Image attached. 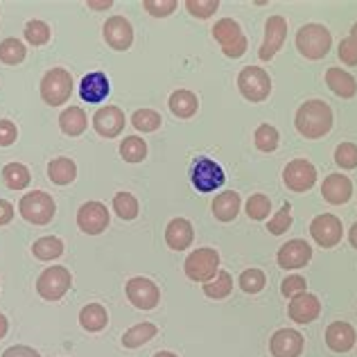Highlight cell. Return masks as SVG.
<instances>
[{
	"label": "cell",
	"instance_id": "obj_27",
	"mask_svg": "<svg viewBox=\"0 0 357 357\" xmlns=\"http://www.w3.org/2000/svg\"><path fill=\"white\" fill-rule=\"evenodd\" d=\"M109 324V312L102 303H89L82 307L79 312V326L86 333H100L105 331Z\"/></svg>",
	"mask_w": 357,
	"mask_h": 357
},
{
	"label": "cell",
	"instance_id": "obj_16",
	"mask_svg": "<svg viewBox=\"0 0 357 357\" xmlns=\"http://www.w3.org/2000/svg\"><path fill=\"white\" fill-rule=\"evenodd\" d=\"M312 260V247L305 240H289L276 253V262L280 269H301Z\"/></svg>",
	"mask_w": 357,
	"mask_h": 357
},
{
	"label": "cell",
	"instance_id": "obj_10",
	"mask_svg": "<svg viewBox=\"0 0 357 357\" xmlns=\"http://www.w3.org/2000/svg\"><path fill=\"white\" fill-rule=\"evenodd\" d=\"M125 292H127V298L131 301V305L138 310H154L161 303V289H158L154 280H149L145 276H136L127 280Z\"/></svg>",
	"mask_w": 357,
	"mask_h": 357
},
{
	"label": "cell",
	"instance_id": "obj_22",
	"mask_svg": "<svg viewBox=\"0 0 357 357\" xmlns=\"http://www.w3.org/2000/svg\"><path fill=\"white\" fill-rule=\"evenodd\" d=\"M321 195L328 204L333 206H342L351 199L353 195V181L346 174H328L324 178L321 185Z\"/></svg>",
	"mask_w": 357,
	"mask_h": 357
},
{
	"label": "cell",
	"instance_id": "obj_21",
	"mask_svg": "<svg viewBox=\"0 0 357 357\" xmlns=\"http://www.w3.org/2000/svg\"><path fill=\"white\" fill-rule=\"evenodd\" d=\"M357 342V333L349 321H335L326 331V346L333 353H349Z\"/></svg>",
	"mask_w": 357,
	"mask_h": 357
},
{
	"label": "cell",
	"instance_id": "obj_25",
	"mask_svg": "<svg viewBox=\"0 0 357 357\" xmlns=\"http://www.w3.org/2000/svg\"><path fill=\"white\" fill-rule=\"evenodd\" d=\"M240 206H242L240 195L233 192V190H227V192H220L218 197H215L211 208H213L215 220L229 224L240 215Z\"/></svg>",
	"mask_w": 357,
	"mask_h": 357
},
{
	"label": "cell",
	"instance_id": "obj_42",
	"mask_svg": "<svg viewBox=\"0 0 357 357\" xmlns=\"http://www.w3.org/2000/svg\"><path fill=\"white\" fill-rule=\"evenodd\" d=\"M289 227H292V206L283 204L280 206V211H276L274 218L269 220L267 229H269L271 236H283V233L289 231Z\"/></svg>",
	"mask_w": 357,
	"mask_h": 357
},
{
	"label": "cell",
	"instance_id": "obj_9",
	"mask_svg": "<svg viewBox=\"0 0 357 357\" xmlns=\"http://www.w3.org/2000/svg\"><path fill=\"white\" fill-rule=\"evenodd\" d=\"M310 236H312V240L324 249L337 247V244L342 242V236H344L342 220L333 213L317 215V218L310 222Z\"/></svg>",
	"mask_w": 357,
	"mask_h": 357
},
{
	"label": "cell",
	"instance_id": "obj_39",
	"mask_svg": "<svg viewBox=\"0 0 357 357\" xmlns=\"http://www.w3.org/2000/svg\"><path fill=\"white\" fill-rule=\"evenodd\" d=\"M114 211L120 220H136L138 218V199L131 192H118L114 197Z\"/></svg>",
	"mask_w": 357,
	"mask_h": 357
},
{
	"label": "cell",
	"instance_id": "obj_6",
	"mask_svg": "<svg viewBox=\"0 0 357 357\" xmlns=\"http://www.w3.org/2000/svg\"><path fill=\"white\" fill-rule=\"evenodd\" d=\"M73 96V75L66 68H50L41 79V98L45 105L61 107Z\"/></svg>",
	"mask_w": 357,
	"mask_h": 357
},
{
	"label": "cell",
	"instance_id": "obj_4",
	"mask_svg": "<svg viewBox=\"0 0 357 357\" xmlns=\"http://www.w3.org/2000/svg\"><path fill=\"white\" fill-rule=\"evenodd\" d=\"M213 39L220 43L222 52L229 59H240L249 48V39L242 34V27L233 18H220L213 27Z\"/></svg>",
	"mask_w": 357,
	"mask_h": 357
},
{
	"label": "cell",
	"instance_id": "obj_28",
	"mask_svg": "<svg viewBox=\"0 0 357 357\" xmlns=\"http://www.w3.org/2000/svg\"><path fill=\"white\" fill-rule=\"evenodd\" d=\"M59 127L66 136H82L84 131H86L89 127V118L86 114H84V109L82 107H68V109H63L61 111V116H59Z\"/></svg>",
	"mask_w": 357,
	"mask_h": 357
},
{
	"label": "cell",
	"instance_id": "obj_43",
	"mask_svg": "<svg viewBox=\"0 0 357 357\" xmlns=\"http://www.w3.org/2000/svg\"><path fill=\"white\" fill-rule=\"evenodd\" d=\"M335 163L342 170H355L357 167V145L355 143H342L335 149Z\"/></svg>",
	"mask_w": 357,
	"mask_h": 357
},
{
	"label": "cell",
	"instance_id": "obj_33",
	"mask_svg": "<svg viewBox=\"0 0 357 357\" xmlns=\"http://www.w3.org/2000/svg\"><path fill=\"white\" fill-rule=\"evenodd\" d=\"M231 292H233V276L229 274V271H218V276H215L213 280L204 283V294L213 301L227 298V296H231Z\"/></svg>",
	"mask_w": 357,
	"mask_h": 357
},
{
	"label": "cell",
	"instance_id": "obj_19",
	"mask_svg": "<svg viewBox=\"0 0 357 357\" xmlns=\"http://www.w3.org/2000/svg\"><path fill=\"white\" fill-rule=\"evenodd\" d=\"M111 93V82L105 73L100 70H93L89 75H84L82 82H79V98L89 105H100L105 102Z\"/></svg>",
	"mask_w": 357,
	"mask_h": 357
},
{
	"label": "cell",
	"instance_id": "obj_44",
	"mask_svg": "<svg viewBox=\"0 0 357 357\" xmlns=\"http://www.w3.org/2000/svg\"><path fill=\"white\" fill-rule=\"evenodd\" d=\"M185 9L195 18H211L220 9V0H185Z\"/></svg>",
	"mask_w": 357,
	"mask_h": 357
},
{
	"label": "cell",
	"instance_id": "obj_11",
	"mask_svg": "<svg viewBox=\"0 0 357 357\" xmlns=\"http://www.w3.org/2000/svg\"><path fill=\"white\" fill-rule=\"evenodd\" d=\"M283 181L287 190L292 192H307L317 183V167L307 158H294L283 170Z\"/></svg>",
	"mask_w": 357,
	"mask_h": 357
},
{
	"label": "cell",
	"instance_id": "obj_49",
	"mask_svg": "<svg viewBox=\"0 0 357 357\" xmlns=\"http://www.w3.org/2000/svg\"><path fill=\"white\" fill-rule=\"evenodd\" d=\"M3 357H41L39 351H34L32 346H9L3 353Z\"/></svg>",
	"mask_w": 357,
	"mask_h": 357
},
{
	"label": "cell",
	"instance_id": "obj_54",
	"mask_svg": "<svg viewBox=\"0 0 357 357\" xmlns=\"http://www.w3.org/2000/svg\"><path fill=\"white\" fill-rule=\"evenodd\" d=\"M154 357H178L176 353H172V351H158Z\"/></svg>",
	"mask_w": 357,
	"mask_h": 357
},
{
	"label": "cell",
	"instance_id": "obj_47",
	"mask_svg": "<svg viewBox=\"0 0 357 357\" xmlns=\"http://www.w3.org/2000/svg\"><path fill=\"white\" fill-rule=\"evenodd\" d=\"M337 54H340L342 63L346 66H357V43L351 39H342L340 41V48H337Z\"/></svg>",
	"mask_w": 357,
	"mask_h": 357
},
{
	"label": "cell",
	"instance_id": "obj_13",
	"mask_svg": "<svg viewBox=\"0 0 357 357\" xmlns=\"http://www.w3.org/2000/svg\"><path fill=\"white\" fill-rule=\"evenodd\" d=\"M109 211L102 202H86L77 211V227L86 236H100L109 227Z\"/></svg>",
	"mask_w": 357,
	"mask_h": 357
},
{
	"label": "cell",
	"instance_id": "obj_7",
	"mask_svg": "<svg viewBox=\"0 0 357 357\" xmlns=\"http://www.w3.org/2000/svg\"><path fill=\"white\" fill-rule=\"evenodd\" d=\"M238 89L244 100L249 102H265L271 93V77L260 66H247L238 75Z\"/></svg>",
	"mask_w": 357,
	"mask_h": 357
},
{
	"label": "cell",
	"instance_id": "obj_23",
	"mask_svg": "<svg viewBox=\"0 0 357 357\" xmlns=\"http://www.w3.org/2000/svg\"><path fill=\"white\" fill-rule=\"evenodd\" d=\"M195 240V229L185 218H174L165 227V242L172 251H185Z\"/></svg>",
	"mask_w": 357,
	"mask_h": 357
},
{
	"label": "cell",
	"instance_id": "obj_14",
	"mask_svg": "<svg viewBox=\"0 0 357 357\" xmlns=\"http://www.w3.org/2000/svg\"><path fill=\"white\" fill-rule=\"evenodd\" d=\"M287 39V21L283 16H269L265 23V39L258 50V57L262 61H271L276 57V52L283 48V43Z\"/></svg>",
	"mask_w": 357,
	"mask_h": 357
},
{
	"label": "cell",
	"instance_id": "obj_8",
	"mask_svg": "<svg viewBox=\"0 0 357 357\" xmlns=\"http://www.w3.org/2000/svg\"><path fill=\"white\" fill-rule=\"evenodd\" d=\"M73 285L70 271L61 265H52L41 271V276L36 278V292L43 301H59L66 296V292Z\"/></svg>",
	"mask_w": 357,
	"mask_h": 357
},
{
	"label": "cell",
	"instance_id": "obj_12",
	"mask_svg": "<svg viewBox=\"0 0 357 357\" xmlns=\"http://www.w3.org/2000/svg\"><path fill=\"white\" fill-rule=\"evenodd\" d=\"M190 178H192V185L199 192H215L224 185V181H227L222 165L215 163L213 158H199V161L192 165Z\"/></svg>",
	"mask_w": 357,
	"mask_h": 357
},
{
	"label": "cell",
	"instance_id": "obj_20",
	"mask_svg": "<svg viewBox=\"0 0 357 357\" xmlns=\"http://www.w3.org/2000/svg\"><path fill=\"white\" fill-rule=\"evenodd\" d=\"M287 314L289 319H292L294 324L298 326H307L319 319V314H321V301H319L314 294H301L296 298L289 301V307H287Z\"/></svg>",
	"mask_w": 357,
	"mask_h": 357
},
{
	"label": "cell",
	"instance_id": "obj_15",
	"mask_svg": "<svg viewBox=\"0 0 357 357\" xmlns=\"http://www.w3.org/2000/svg\"><path fill=\"white\" fill-rule=\"evenodd\" d=\"M102 36L109 43V48L125 52L134 43V27H131V23L125 16H111L107 18L105 27H102Z\"/></svg>",
	"mask_w": 357,
	"mask_h": 357
},
{
	"label": "cell",
	"instance_id": "obj_26",
	"mask_svg": "<svg viewBox=\"0 0 357 357\" xmlns=\"http://www.w3.org/2000/svg\"><path fill=\"white\" fill-rule=\"evenodd\" d=\"M167 105H170V111L176 118L188 120L197 114V109H199V98H197L192 91L178 89L170 96V102H167Z\"/></svg>",
	"mask_w": 357,
	"mask_h": 357
},
{
	"label": "cell",
	"instance_id": "obj_3",
	"mask_svg": "<svg viewBox=\"0 0 357 357\" xmlns=\"http://www.w3.org/2000/svg\"><path fill=\"white\" fill-rule=\"evenodd\" d=\"M18 213H21V218L30 224H50L54 213H57V204H54L52 195L43 192V190H34V192H27L21 197V202H18Z\"/></svg>",
	"mask_w": 357,
	"mask_h": 357
},
{
	"label": "cell",
	"instance_id": "obj_48",
	"mask_svg": "<svg viewBox=\"0 0 357 357\" xmlns=\"http://www.w3.org/2000/svg\"><path fill=\"white\" fill-rule=\"evenodd\" d=\"M18 138V129L12 120H0V147L14 145Z\"/></svg>",
	"mask_w": 357,
	"mask_h": 357
},
{
	"label": "cell",
	"instance_id": "obj_31",
	"mask_svg": "<svg viewBox=\"0 0 357 357\" xmlns=\"http://www.w3.org/2000/svg\"><path fill=\"white\" fill-rule=\"evenodd\" d=\"M3 181L9 190H25L32 181V174L23 163H7L3 167Z\"/></svg>",
	"mask_w": 357,
	"mask_h": 357
},
{
	"label": "cell",
	"instance_id": "obj_41",
	"mask_svg": "<svg viewBox=\"0 0 357 357\" xmlns=\"http://www.w3.org/2000/svg\"><path fill=\"white\" fill-rule=\"evenodd\" d=\"M269 211H271V199H269L267 195L256 192V195H251L249 199H247V215H249V220H253V222L267 220Z\"/></svg>",
	"mask_w": 357,
	"mask_h": 357
},
{
	"label": "cell",
	"instance_id": "obj_17",
	"mask_svg": "<svg viewBox=\"0 0 357 357\" xmlns=\"http://www.w3.org/2000/svg\"><path fill=\"white\" fill-rule=\"evenodd\" d=\"M305 340L298 331L292 328H280L269 340V353L274 357H298L303 353Z\"/></svg>",
	"mask_w": 357,
	"mask_h": 357
},
{
	"label": "cell",
	"instance_id": "obj_36",
	"mask_svg": "<svg viewBox=\"0 0 357 357\" xmlns=\"http://www.w3.org/2000/svg\"><path fill=\"white\" fill-rule=\"evenodd\" d=\"M131 125L138 131H143V134H152V131L161 129L163 116L154 109H138L134 111V116H131Z\"/></svg>",
	"mask_w": 357,
	"mask_h": 357
},
{
	"label": "cell",
	"instance_id": "obj_53",
	"mask_svg": "<svg viewBox=\"0 0 357 357\" xmlns=\"http://www.w3.org/2000/svg\"><path fill=\"white\" fill-rule=\"evenodd\" d=\"M111 5H114V3H111V0H107V3H89V7H91V9H109Z\"/></svg>",
	"mask_w": 357,
	"mask_h": 357
},
{
	"label": "cell",
	"instance_id": "obj_46",
	"mask_svg": "<svg viewBox=\"0 0 357 357\" xmlns=\"http://www.w3.org/2000/svg\"><path fill=\"white\" fill-rule=\"evenodd\" d=\"M145 12H149L154 18H167L178 7L176 0H145Z\"/></svg>",
	"mask_w": 357,
	"mask_h": 357
},
{
	"label": "cell",
	"instance_id": "obj_45",
	"mask_svg": "<svg viewBox=\"0 0 357 357\" xmlns=\"http://www.w3.org/2000/svg\"><path fill=\"white\" fill-rule=\"evenodd\" d=\"M307 292V280L303 276H298V274H292V276H287L283 283H280V294H283L285 298H296L301 294H305Z\"/></svg>",
	"mask_w": 357,
	"mask_h": 357
},
{
	"label": "cell",
	"instance_id": "obj_5",
	"mask_svg": "<svg viewBox=\"0 0 357 357\" xmlns=\"http://www.w3.org/2000/svg\"><path fill=\"white\" fill-rule=\"evenodd\" d=\"M185 276L195 283H208L220 271V253L211 247L195 249L183 262Z\"/></svg>",
	"mask_w": 357,
	"mask_h": 357
},
{
	"label": "cell",
	"instance_id": "obj_24",
	"mask_svg": "<svg viewBox=\"0 0 357 357\" xmlns=\"http://www.w3.org/2000/svg\"><path fill=\"white\" fill-rule=\"evenodd\" d=\"M326 84H328V89L342 100H351L357 93V79L349 70H342V68H337V66L326 70Z\"/></svg>",
	"mask_w": 357,
	"mask_h": 357
},
{
	"label": "cell",
	"instance_id": "obj_30",
	"mask_svg": "<svg viewBox=\"0 0 357 357\" xmlns=\"http://www.w3.org/2000/svg\"><path fill=\"white\" fill-rule=\"evenodd\" d=\"M156 335H158V328L154 324H149V321L136 324L122 335V346H125V349H140V346H145L147 342H152Z\"/></svg>",
	"mask_w": 357,
	"mask_h": 357
},
{
	"label": "cell",
	"instance_id": "obj_38",
	"mask_svg": "<svg viewBox=\"0 0 357 357\" xmlns=\"http://www.w3.org/2000/svg\"><path fill=\"white\" fill-rule=\"evenodd\" d=\"M238 283H240V289L242 292H247V294H258L265 289L267 285V276H265V271L262 269H244L240 278H238Z\"/></svg>",
	"mask_w": 357,
	"mask_h": 357
},
{
	"label": "cell",
	"instance_id": "obj_37",
	"mask_svg": "<svg viewBox=\"0 0 357 357\" xmlns=\"http://www.w3.org/2000/svg\"><path fill=\"white\" fill-rule=\"evenodd\" d=\"M253 143L260 149V152L265 154H271L278 149V143H280V136H278V129L271 127V125H260L256 129V134H253Z\"/></svg>",
	"mask_w": 357,
	"mask_h": 357
},
{
	"label": "cell",
	"instance_id": "obj_32",
	"mask_svg": "<svg viewBox=\"0 0 357 357\" xmlns=\"http://www.w3.org/2000/svg\"><path fill=\"white\" fill-rule=\"evenodd\" d=\"M120 156L127 163H143L147 158V143L140 136H127L120 143Z\"/></svg>",
	"mask_w": 357,
	"mask_h": 357
},
{
	"label": "cell",
	"instance_id": "obj_55",
	"mask_svg": "<svg viewBox=\"0 0 357 357\" xmlns=\"http://www.w3.org/2000/svg\"><path fill=\"white\" fill-rule=\"evenodd\" d=\"M351 39L357 43V23H353V27H351Z\"/></svg>",
	"mask_w": 357,
	"mask_h": 357
},
{
	"label": "cell",
	"instance_id": "obj_29",
	"mask_svg": "<svg viewBox=\"0 0 357 357\" xmlns=\"http://www.w3.org/2000/svg\"><path fill=\"white\" fill-rule=\"evenodd\" d=\"M48 178L54 185H68L77 178V165L68 156L52 158L48 163Z\"/></svg>",
	"mask_w": 357,
	"mask_h": 357
},
{
	"label": "cell",
	"instance_id": "obj_2",
	"mask_svg": "<svg viewBox=\"0 0 357 357\" xmlns=\"http://www.w3.org/2000/svg\"><path fill=\"white\" fill-rule=\"evenodd\" d=\"M331 48H333L331 30L321 23H305L296 32V50L310 61H319L328 57Z\"/></svg>",
	"mask_w": 357,
	"mask_h": 357
},
{
	"label": "cell",
	"instance_id": "obj_1",
	"mask_svg": "<svg viewBox=\"0 0 357 357\" xmlns=\"http://www.w3.org/2000/svg\"><path fill=\"white\" fill-rule=\"evenodd\" d=\"M294 127L307 140L324 138L333 129V109L324 100H307L296 111Z\"/></svg>",
	"mask_w": 357,
	"mask_h": 357
},
{
	"label": "cell",
	"instance_id": "obj_18",
	"mask_svg": "<svg viewBox=\"0 0 357 357\" xmlns=\"http://www.w3.org/2000/svg\"><path fill=\"white\" fill-rule=\"evenodd\" d=\"M125 122L127 120L120 107L107 105L96 111V116H93V129H96L102 138H116L122 134V129H125Z\"/></svg>",
	"mask_w": 357,
	"mask_h": 357
},
{
	"label": "cell",
	"instance_id": "obj_51",
	"mask_svg": "<svg viewBox=\"0 0 357 357\" xmlns=\"http://www.w3.org/2000/svg\"><path fill=\"white\" fill-rule=\"evenodd\" d=\"M9 331V321L5 314H0V340H5V335Z\"/></svg>",
	"mask_w": 357,
	"mask_h": 357
},
{
	"label": "cell",
	"instance_id": "obj_34",
	"mask_svg": "<svg viewBox=\"0 0 357 357\" xmlns=\"http://www.w3.org/2000/svg\"><path fill=\"white\" fill-rule=\"evenodd\" d=\"M32 253H34V258H39L43 262L54 260V258H59L63 253V242L59 238H54V236L39 238L32 244Z\"/></svg>",
	"mask_w": 357,
	"mask_h": 357
},
{
	"label": "cell",
	"instance_id": "obj_40",
	"mask_svg": "<svg viewBox=\"0 0 357 357\" xmlns=\"http://www.w3.org/2000/svg\"><path fill=\"white\" fill-rule=\"evenodd\" d=\"M23 34H25V41L30 43V45H45V43L50 41V36H52L50 25L39 21V18H34V21H27Z\"/></svg>",
	"mask_w": 357,
	"mask_h": 357
},
{
	"label": "cell",
	"instance_id": "obj_50",
	"mask_svg": "<svg viewBox=\"0 0 357 357\" xmlns=\"http://www.w3.org/2000/svg\"><path fill=\"white\" fill-rule=\"evenodd\" d=\"M14 220V206L7 199H0V227H5Z\"/></svg>",
	"mask_w": 357,
	"mask_h": 357
},
{
	"label": "cell",
	"instance_id": "obj_35",
	"mask_svg": "<svg viewBox=\"0 0 357 357\" xmlns=\"http://www.w3.org/2000/svg\"><path fill=\"white\" fill-rule=\"evenodd\" d=\"M27 57V48L23 41L14 39V36H9L3 43H0V61L7 63V66H18L23 63Z\"/></svg>",
	"mask_w": 357,
	"mask_h": 357
},
{
	"label": "cell",
	"instance_id": "obj_52",
	"mask_svg": "<svg viewBox=\"0 0 357 357\" xmlns=\"http://www.w3.org/2000/svg\"><path fill=\"white\" fill-rule=\"evenodd\" d=\"M349 242H351V247H355L357 249V222L351 227V231H349Z\"/></svg>",
	"mask_w": 357,
	"mask_h": 357
}]
</instances>
